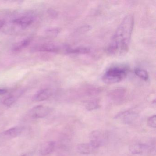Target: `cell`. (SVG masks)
Here are the masks:
<instances>
[{
	"instance_id": "obj_3",
	"label": "cell",
	"mask_w": 156,
	"mask_h": 156,
	"mask_svg": "<svg viewBox=\"0 0 156 156\" xmlns=\"http://www.w3.org/2000/svg\"><path fill=\"white\" fill-rule=\"evenodd\" d=\"M66 45H57L52 43H45L35 45L33 48V51L35 52H65Z\"/></svg>"
},
{
	"instance_id": "obj_2",
	"label": "cell",
	"mask_w": 156,
	"mask_h": 156,
	"mask_svg": "<svg viewBox=\"0 0 156 156\" xmlns=\"http://www.w3.org/2000/svg\"><path fill=\"white\" fill-rule=\"evenodd\" d=\"M129 68L126 66L115 65L106 70L102 80L107 84H113L123 81L127 76Z\"/></svg>"
},
{
	"instance_id": "obj_11",
	"label": "cell",
	"mask_w": 156,
	"mask_h": 156,
	"mask_svg": "<svg viewBox=\"0 0 156 156\" xmlns=\"http://www.w3.org/2000/svg\"><path fill=\"white\" fill-rule=\"evenodd\" d=\"M55 147V142L50 141L45 142L42 145L40 153L42 156H46L51 153Z\"/></svg>"
},
{
	"instance_id": "obj_6",
	"label": "cell",
	"mask_w": 156,
	"mask_h": 156,
	"mask_svg": "<svg viewBox=\"0 0 156 156\" xmlns=\"http://www.w3.org/2000/svg\"><path fill=\"white\" fill-rule=\"evenodd\" d=\"M22 94V91H10L9 89L7 94L2 96V103L5 105L10 106L14 104Z\"/></svg>"
},
{
	"instance_id": "obj_7",
	"label": "cell",
	"mask_w": 156,
	"mask_h": 156,
	"mask_svg": "<svg viewBox=\"0 0 156 156\" xmlns=\"http://www.w3.org/2000/svg\"><path fill=\"white\" fill-rule=\"evenodd\" d=\"M152 148L146 144L136 143L131 145L129 147V151L134 155L145 154L151 152Z\"/></svg>"
},
{
	"instance_id": "obj_20",
	"label": "cell",
	"mask_w": 156,
	"mask_h": 156,
	"mask_svg": "<svg viewBox=\"0 0 156 156\" xmlns=\"http://www.w3.org/2000/svg\"><path fill=\"white\" fill-rule=\"evenodd\" d=\"M22 156H33V154L31 152H28V153H26V154H24Z\"/></svg>"
},
{
	"instance_id": "obj_19",
	"label": "cell",
	"mask_w": 156,
	"mask_h": 156,
	"mask_svg": "<svg viewBox=\"0 0 156 156\" xmlns=\"http://www.w3.org/2000/svg\"><path fill=\"white\" fill-rule=\"evenodd\" d=\"M5 24V21L3 20H0V29H2Z\"/></svg>"
},
{
	"instance_id": "obj_12",
	"label": "cell",
	"mask_w": 156,
	"mask_h": 156,
	"mask_svg": "<svg viewBox=\"0 0 156 156\" xmlns=\"http://www.w3.org/2000/svg\"><path fill=\"white\" fill-rule=\"evenodd\" d=\"M90 50L87 47H72L67 46L65 53L69 54H85L89 53Z\"/></svg>"
},
{
	"instance_id": "obj_18",
	"label": "cell",
	"mask_w": 156,
	"mask_h": 156,
	"mask_svg": "<svg viewBox=\"0 0 156 156\" xmlns=\"http://www.w3.org/2000/svg\"><path fill=\"white\" fill-rule=\"evenodd\" d=\"M147 124L150 127L155 128L156 127V115L150 117L147 120Z\"/></svg>"
},
{
	"instance_id": "obj_9",
	"label": "cell",
	"mask_w": 156,
	"mask_h": 156,
	"mask_svg": "<svg viewBox=\"0 0 156 156\" xmlns=\"http://www.w3.org/2000/svg\"><path fill=\"white\" fill-rule=\"evenodd\" d=\"M53 94V91L50 88H44L38 91L34 96V100L36 102L44 101L50 98Z\"/></svg>"
},
{
	"instance_id": "obj_14",
	"label": "cell",
	"mask_w": 156,
	"mask_h": 156,
	"mask_svg": "<svg viewBox=\"0 0 156 156\" xmlns=\"http://www.w3.org/2000/svg\"><path fill=\"white\" fill-rule=\"evenodd\" d=\"M125 94L123 89H117L110 93V98L115 102H119L124 98Z\"/></svg>"
},
{
	"instance_id": "obj_1",
	"label": "cell",
	"mask_w": 156,
	"mask_h": 156,
	"mask_svg": "<svg viewBox=\"0 0 156 156\" xmlns=\"http://www.w3.org/2000/svg\"><path fill=\"white\" fill-rule=\"evenodd\" d=\"M134 25L133 15H126L122 20L107 48V52L113 55H123L127 52Z\"/></svg>"
},
{
	"instance_id": "obj_15",
	"label": "cell",
	"mask_w": 156,
	"mask_h": 156,
	"mask_svg": "<svg viewBox=\"0 0 156 156\" xmlns=\"http://www.w3.org/2000/svg\"><path fill=\"white\" fill-rule=\"evenodd\" d=\"M31 41L32 39L31 38L24 39L15 44L13 47V51H21L22 49L27 47L31 43Z\"/></svg>"
},
{
	"instance_id": "obj_8",
	"label": "cell",
	"mask_w": 156,
	"mask_h": 156,
	"mask_svg": "<svg viewBox=\"0 0 156 156\" xmlns=\"http://www.w3.org/2000/svg\"><path fill=\"white\" fill-rule=\"evenodd\" d=\"M51 112L49 108L42 105L37 106L31 110V115L34 118H42L48 115Z\"/></svg>"
},
{
	"instance_id": "obj_10",
	"label": "cell",
	"mask_w": 156,
	"mask_h": 156,
	"mask_svg": "<svg viewBox=\"0 0 156 156\" xmlns=\"http://www.w3.org/2000/svg\"><path fill=\"white\" fill-rule=\"evenodd\" d=\"M76 151L78 153L83 155L89 154L95 150L90 142L87 143H82L76 147Z\"/></svg>"
},
{
	"instance_id": "obj_13",
	"label": "cell",
	"mask_w": 156,
	"mask_h": 156,
	"mask_svg": "<svg viewBox=\"0 0 156 156\" xmlns=\"http://www.w3.org/2000/svg\"><path fill=\"white\" fill-rule=\"evenodd\" d=\"M23 130V128L21 127H15L4 131L2 134L6 137H16L17 136L20 135Z\"/></svg>"
},
{
	"instance_id": "obj_17",
	"label": "cell",
	"mask_w": 156,
	"mask_h": 156,
	"mask_svg": "<svg viewBox=\"0 0 156 156\" xmlns=\"http://www.w3.org/2000/svg\"><path fill=\"white\" fill-rule=\"evenodd\" d=\"M99 107L98 102L97 101H95V100L90 101L86 105V108L88 111L94 110L97 108H98Z\"/></svg>"
},
{
	"instance_id": "obj_5",
	"label": "cell",
	"mask_w": 156,
	"mask_h": 156,
	"mask_svg": "<svg viewBox=\"0 0 156 156\" xmlns=\"http://www.w3.org/2000/svg\"><path fill=\"white\" fill-rule=\"evenodd\" d=\"M137 117V114L135 112L126 111L118 114L115 116V119L119 120L123 124H130L136 119Z\"/></svg>"
},
{
	"instance_id": "obj_16",
	"label": "cell",
	"mask_w": 156,
	"mask_h": 156,
	"mask_svg": "<svg viewBox=\"0 0 156 156\" xmlns=\"http://www.w3.org/2000/svg\"><path fill=\"white\" fill-rule=\"evenodd\" d=\"M135 74L140 79L145 81L148 80L149 78L148 73L146 70L141 68H136L135 70Z\"/></svg>"
},
{
	"instance_id": "obj_4",
	"label": "cell",
	"mask_w": 156,
	"mask_h": 156,
	"mask_svg": "<svg viewBox=\"0 0 156 156\" xmlns=\"http://www.w3.org/2000/svg\"><path fill=\"white\" fill-rule=\"evenodd\" d=\"M34 20V17L32 15L28 14L14 19L12 23L22 29H25L33 23Z\"/></svg>"
}]
</instances>
